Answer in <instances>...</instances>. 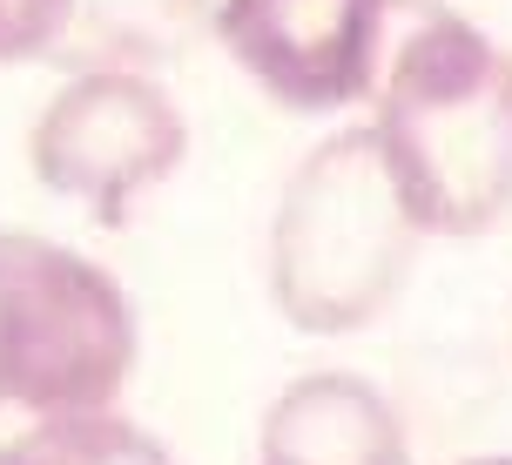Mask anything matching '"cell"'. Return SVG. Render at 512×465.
<instances>
[{"instance_id": "cell-4", "label": "cell", "mask_w": 512, "mask_h": 465, "mask_svg": "<svg viewBox=\"0 0 512 465\" xmlns=\"http://www.w3.org/2000/svg\"><path fill=\"white\" fill-rule=\"evenodd\" d=\"M182 155H189L182 108L162 81L135 68H88L61 81L27 129L34 182L61 203H81L95 223H128L135 196L176 176Z\"/></svg>"}, {"instance_id": "cell-1", "label": "cell", "mask_w": 512, "mask_h": 465, "mask_svg": "<svg viewBox=\"0 0 512 465\" xmlns=\"http://www.w3.org/2000/svg\"><path fill=\"white\" fill-rule=\"evenodd\" d=\"M371 135L425 236H486L512 209V61L445 0H391Z\"/></svg>"}, {"instance_id": "cell-9", "label": "cell", "mask_w": 512, "mask_h": 465, "mask_svg": "<svg viewBox=\"0 0 512 465\" xmlns=\"http://www.w3.org/2000/svg\"><path fill=\"white\" fill-rule=\"evenodd\" d=\"M459 465H512V452H492V459H459Z\"/></svg>"}, {"instance_id": "cell-7", "label": "cell", "mask_w": 512, "mask_h": 465, "mask_svg": "<svg viewBox=\"0 0 512 465\" xmlns=\"http://www.w3.org/2000/svg\"><path fill=\"white\" fill-rule=\"evenodd\" d=\"M0 465H176V452L149 439L115 405L95 412H54L0 432Z\"/></svg>"}, {"instance_id": "cell-8", "label": "cell", "mask_w": 512, "mask_h": 465, "mask_svg": "<svg viewBox=\"0 0 512 465\" xmlns=\"http://www.w3.org/2000/svg\"><path fill=\"white\" fill-rule=\"evenodd\" d=\"M75 21V0H0V68L48 54Z\"/></svg>"}, {"instance_id": "cell-5", "label": "cell", "mask_w": 512, "mask_h": 465, "mask_svg": "<svg viewBox=\"0 0 512 465\" xmlns=\"http://www.w3.org/2000/svg\"><path fill=\"white\" fill-rule=\"evenodd\" d=\"M391 0H216V41L283 115H344L371 95Z\"/></svg>"}, {"instance_id": "cell-6", "label": "cell", "mask_w": 512, "mask_h": 465, "mask_svg": "<svg viewBox=\"0 0 512 465\" xmlns=\"http://www.w3.org/2000/svg\"><path fill=\"white\" fill-rule=\"evenodd\" d=\"M256 465H411L405 425L358 371H304L256 425Z\"/></svg>"}, {"instance_id": "cell-2", "label": "cell", "mask_w": 512, "mask_h": 465, "mask_svg": "<svg viewBox=\"0 0 512 465\" xmlns=\"http://www.w3.org/2000/svg\"><path fill=\"white\" fill-rule=\"evenodd\" d=\"M418 216L384 162L371 122L331 129L277 189L270 304L304 337H351L398 304L418 257Z\"/></svg>"}, {"instance_id": "cell-3", "label": "cell", "mask_w": 512, "mask_h": 465, "mask_svg": "<svg viewBox=\"0 0 512 465\" xmlns=\"http://www.w3.org/2000/svg\"><path fill=\"white\" fill-rule=\"evenodd\" d=\"M135 344V304L95 257L0 230V432L115 405Z\"/></svg>"}]
</instances>
